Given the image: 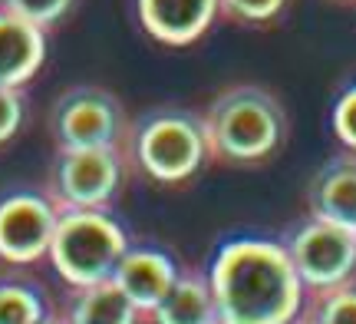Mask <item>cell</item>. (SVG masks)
I'll list each match as a JSON object with an SVG mask.
<instances>
[{
	"mask_svg": "<svg viewBox=\"0 0 356 324\" xmlns=\"http://www.w3.org/2000/svg\"><path fill=\"white\" fill-rule=\"evenodd\" d=\"M218 324H291L304 311L307 288L291 252L267 238H234L208 268Z\"/></svg>",
	"mask_w": 356,
	"mask_h": 324,
	"instance_id": "1",
	"label": "cell"
},
{
	"mask_svg": "<svg viewBox=\"0 0 356 324\" xmlns=\"http://www.w3.org/2000/svg\"><path fill=\"white\" fill-rule=\"evenodd\" d=\"M208 153L218 162L254 166L277 153L287 139V113L274 93L257 83L221 90L202 113Z\"/></svg>",
	"mask_w": 356,
	"mask_h": 324,
	"instance_id": "2",
	"label": "cell"
},
{
	"mask_svg": "<svg viewBox=\"0 0 356 324\" xmlns=\"http://www.w3.org/2000/svg\"><path fill=\"white\" fill-rule=\"evenodd\" d=\"M126 248L129 235L109 208H70L56 212L47 259L66 288H86L113 278Z\"/></svg>",
	"mask_w": 356,
	"mask_h": 324,
	"instance_id": "3",
	"label": "cell"
},
{
	"mask_svg": "<svg viewBox=\"0 0 356 324\" xmlns=\"http://www.w3.org/2000/svg\"><path fill=\"white\" fill-rule=\"evenodd\" d=\"M126 153L129 166L162 185L188 182L204 159H211L202 116L185 109H155L142 116L129 132Z\"/></svg>",
	"mask_w": 356,
	"mask_h": 324,
	"instance_id": "4",
	"label": "cell"
},
{
	"mask_svg": "<svg viewBox=\"0 0 356 324\" xmlns=\"http://www.w3.org/2000/svg\"><path fill=\"white\" fill-rule=\"evenodd\" d=\"M129 132H132V123L119 96L92 83L63 90L50 109V136L56 149H122L126 153Z\"/></svg>",
	"mask_w": 356,
	"mask_h": 324,
	"instance_id": "5",
	"label": "cell"
},
{
	"mask_svg": "<svg viewBox=\"0 0 356 324\" xmlns=\"http://www.w3.org/2000/svg\"><path fill=\"white\" fill-rule=\"evenodd\" d=\"M129 156L122 149H56L47 172V199L56 212L109 208L122 189Z\"/></svg>",
	"mask_w": 356,
	"mask_h": 324,
	"instance_id": "6",
	"label": "cell"
},
{
	"mask_svg": "<svg viewBox=\"0 0 356 324\" xmlns=\"http://www.w3.org/2000/svg\"><path fill=\"white\" fill-rule=\"evenodd\" d=\"M287 252H291V261L304 281L307 295L346 285L356 278V232L337 222L314 215L291 235Z\"/></svg>",
	"mask_w": 356,
	"mask_h": 324,
	"instance_id": "7",
	"label": "cell"
},
{
	"mask_svg": "<svg viewBox=\"0 0 356 324\" xmlns=\"http://www.w3.org/2000/svg\"><path fill=\"white\" fill-rule=\"evenodd\" d=\"M56 229V206L47 192H7L0 199V261L33 265L47 259Z\"/></svg>",
	"mask_w": 356,
	"mask_h": 324,
	"instance_id": "8",
	"label": "cell"
},
{
	"mask_svg": "<svg viewBox=\"0 0 356 324\" xmlns=\"http://www.w3.org/2000/svg\"><path fill=\"white\" fill-rule=\"evenodd\" d=\"M142 30L162 47H191L202 40L221 10L218 0H136Z\"/></svg>",
	"mask_w": 356,
	"mask_h": 324,
	"instance_id": "9",
	"label": "cell"
},
{
	"mask_svg": "<svg viewBox=\"0 0 356 324\" xmlns=\"http://www.w3.org/2000/svg\"><path fill=\"white\" fill-rule=\"evenodd\" d=\"M175 278H178V265L172 261V255L149 245H129L113 272V281L136 301V308L145 318L162 301V295L172 288Z\"/></svg>",
	"mask_w": 356,
	"mask_h": 324,
	"instance_id": "10",
	"label": "cell"
},
{
	"mask_svg": "<svg viewBox=\"0 0 356 324\" xmlns=\"http://www.w3.org/2000/svg\"><path fill=\"white\" fill-rule=\"evenodd\" d=\"M47 56V30L0 7V86L20 90Z\"/></svg>",
	"mask_w": 356,
	"mask_h": 324,
	"instance_id": "11",
	"label": "cell"
},
{
	"mask_svg": "<svg viewBox=\"0 0 356 324\" xmlns=\"http://www.w3.org/2000/svg\"><path fill=\"white\" fill-rule=\"evenodd\" d=\"M310 215L337 222L356 232V153L346 149V156L330 159L310 182Z\"/></svg>",
	"mask_w": 356,
	"mask_h": 324,
	"instance_id": "12",
	"label": "cell"
},
{
	"mask_svg": "<svg viewBox=\"0 0 356 324\" xmlns=\"http://www.w3.org/2000/svg\"><path fill=\"white\" fill-rule=\"evenodd\" d=\"M145 321L149 324H218V308H215V295H211L208 275L198 272V268L178 272L172 288L162 295V301L149 311Z\"/></svg>",
	"mask_w": 356,
	"mask_h": 324,
	"instance_id": "13",
	"label": "cell"
},
{
	"mask_svg": "<svg viewBox=\"0 0 356 324\" xmlns=\"http://www.w3.org/2000/svg\"><path fill=\"white\" fill-rule=\"evenodd\" d=\"M70 291V301L60 308L66 324H145V314L113 278Z\"/></svg>",
	"mask_w": 356,
	"mask_h": 324,
	"instance_id": "14",
	"label": "cell"
},
{
	"mask_svg": "<svg viewBox=\"0 0 356 324\" xmlns=\"http://www.w3.org/2000/svg\"><path fill=\"white\" fill-rule=\"evenodd\" d=\"M53 308L47 304L40 285L0 275V324H37Z\"/></svg>",
	"mask_w": 356,
	"mask_h": 324,
	"instance_id": "15",
	"label": "cell"
},
{
	"mask_svg": "<svg viewBox=\"0 0 356 324\" xmlns=\"http://www.w3.org/2000/svg\"><path fill=\"white\" fill-rule=\"evenodd\" d=\"M300 314L310 324H356V278L327 291H310Z\"/></svg>",
	"mask_w": 356,
	"mask_h": 324,
	"instance_id": "16",
	"label": "cell"
},
{
	"mask_svg": "<svg viewBox=\"0 0 356 324\" xmlns=\"http://www.w3.org/2000/svg\"><path fill=\"white\" fill-rule=\"evenodd\" d=\"M291 0H218V10L225 20L241 26H267L287 10Z\"/></svg>",
	"mask_w": 356,
	"mask_h": 324,
	"instance_id": "17",
	"label": "cell"
},
{
	"mask_svg": "<svg viewBox=\"0 0 356 324\" xmlns=\"http://www.w3.org/2000/svg\"><path fill=\"white\" fill-rule=\"evenodd\" d=\"M0 7L47 30V26L60 24L66 13L76 7V0H0Z\"/></svg>",
	"mask_w": 356,
	"mask_h": 324,
	"instance_id": "18",
	"label": "cell"
},
{
	"mask_svg": "<svg viewBox=\"0 0 356 324\" xmlns=\"http://www.w3.org/2000/svg\"><path fill=\"white\" fill-rule=\"evenodd\" d=\"M333 132L350 153H356V83L346 86L333 103Z\"/></svg>",
	"mask_w": 356,
	"mask_h": 324,
	"instance_id": "19",
	"label": "cell"
},
{
	"mask_svg": "<svg viewBox=\"0 0 356 324\" xmlns=\"http://www.w3.org/2000/svg\"><path fill=\"white\" fill-rule=\"evenodd\" d=\"M20 123H24V96H20V90L0 86V146L17 136Z\"/></svg>",
	"mask_w": 356,
	"mask_h": 324,
	"instance_id": "20",
	"label": "cell"
},
{
	"mask_svg": "<svg viewBox=\"0 0 356 324\" xmlns=\"http://www.w3.org/2000/svg\"><path fill=\"white\" fill-rule=\"evenodd\" d=\"M37 324H66V321H63V314L53 308V311H50V314H43V318H40Z\"/></svg>",
	"mask_w": 356,
	"mask_h": 324,
	"instance_id": "21",
	"label": "cell"
},
{
	"mask_svg": "<svg viewBox=\"0 0 356 324\" xmlns=\"http://www.w3.org/2000/svg\"><path fill=\"white\" fill-rule=\"evenodd\" d=\"M291 324H310V321H307L304 314H297V318H293V321H291Z\"/></svg>",
	"mask_w": 356,
	"mask_h": 324,
	"instance_id": "22",
	"label": "cell"
},
{
	"mask_svg": "<svg viewBox=\"0 0 356 324\" xmlns=\"http://www.w3.org/2000/svg\"><path fill=\"white\" fill-rule=\"evenodd\" d=\"M343 3H356V0H343Z\"/></svg>",
	"mask_w": 356,
	"mask_h": 324,
	"instance_id": "23",
	"label": "cell"
}]
</instances>
